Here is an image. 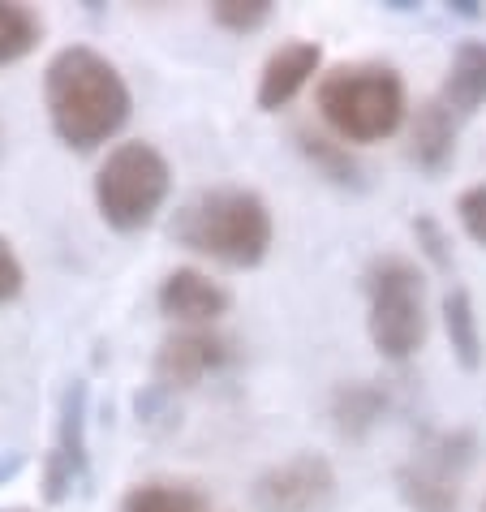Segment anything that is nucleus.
I'll list each match as a JSON object with an SVG mask.
<instances>
[{"label":"nucleus","instance_id":"a878e982","mask_svg":"<svg viewBox=\"0 0 486 512\" xmlns=\"http://www.w3.org/2000/svg\"><path fill=\"white\" fill-rule=\"evenodd\" d=\"M0 512H22V508H0Z\"/></svg>","mask_w":486,"mask_h":512},{"label":"nucleus","instance_id":"4be33fe9","mask_svg":"<svg viewBox=\"0 0 486 512\" xmlns=\"http://www.w3.org/2000/svg\"><path fill=\"white\" fill-rule=\"evenodd\" d=\"M22 284H26L22 259H18V254H13L9 237H0V306H5V302H13V297L22 293Z\"/></svg>","mask_w":486,"mask_h":512},{"label":"nucleus","instance_id":"2eb2a0df","mask_svg":"<svg viewBox=\"0 0 486 512\" xmlns=\"http://www.w3.org/2000/svg\"><path fill=\"white\" fill-rule=\"evenodd\" d=\"M443 327H448V345L456 353V362L465 371H478L482 366V332H478V315H474V297L461 284H452L443 293Z\"/></svg>","mask_w":486,"mask_h":512},{"label":"nucleus","instance_id":"9d476101","mask_svg":"<svg viewBox=\"0 0 486 512\" xmlns=\"http://www.w3.org/2000/svg\"><path fill=\"white\" fill-rule=\"evenodd\" d=\"M228 289L203 276L198 267H177L160 284V310L168 319H177L185 327H211L220 315H228Z\"/></svg>","mask_w":486,"mask_h":512},{"label":"nucleus","instance_id":"423d86ee","mask_svg":"<svg viewBox=\"0 0 486 512\" xmlns=\"http://www.w3.org/2000/svg\"><path fill=\"white\" fill-rule=\"evenodd\" d=\"M478 439L469 431L431 435L418 448V457L396 469L400 500L413 512H461V478L474 461Z\"/></svg>","mask_w":486,"mask_h":512},{"label":"nucleus","instance_id":"20e7f679","mask_svg":"<svg viewBox=\"0 0 486 512\" xmlns=\"http://www.w3.org/2000/svg\"><path fill=\"white\" fill-rule=\"evenodd\" d=\"M366 327L388 362H409L426 340V284L400 254H383L366 267Z\"/></svg>","mask_w":486,"mask_h":512},{"label":"nucleus","instance_id":"ddd939ff","mask_svg":"<svg viewBox=\"0 0 486 512\" xmlns=\"http://www.w3.org/2000/svg\"><path fill=\"white\" fill-rule=\"evenodd\" d=\"M388 414V392L379 388V383H340L332 392V426L340 439H349V444H362V439L375 431Z\"/></svg>","mask_w":486,"mask_h":512},{"label":"nucleus","instance_id":"f3484780","mask_svg":"<svg viewBox=\"0 0 486 512\" xmlns=\"http://www.w3.org/2000/svg\"><path fill=\"white\" fill-rule=\"evenodd\" d=\"M44 39V18L26 5H9L0 0V65H13L22 56H31Z\"/></svg>","mask_w":486,"mask_h":512},{"label":"nucleus","instance_id":"b1692460","mask_svg":"<svg viewBox=\"0 0 486 512\" xmlns=\"http://www.w3.org/2000/svg\"><path fill=\"white\" fill-rule=\"evenodd\" d=\"M18 469H22V457H18V452H13L9 461L0 457V478H13V474H18Z\"/></svg>","mask_w":486,"mask_h":512},{"label":"nucleus","instance_id":"5701e85b","mask_svg":"<svg viewBox=\"0 0 486 512\" xmlns=\"http://www.w3.org/2000/svg\"><path fill=\"white\" fill-rule=\"evenodd\" d=\"M448 9H452V13H461V18H482V9L474 5V0H452Z\"/></svg>","mask_w":486,"mask_h":512},{"label":"nucleus","instance_id":"bb28decb","mask_svg":"<svg viewBox=\"0 0 486 512\" xmlns=\"http://www.w3.org/2000/svg\"><path fill=\"white\" fill-rule=\"evenodd\" d=\"M482 512H486V508H482Z\"/></svg>","mask_w":486,"mask_h":512},{"label":"nucleus","instance_id":"f8f14e48","mask_svg":"<svg viewBox=\"0 0 486 512\" xmlns=\"http://www.w3.org/2000/svg\"><path fill=\"white\" fill-rule=\"evenodd\" d=\"M452 155H456V117L443 99H426V104H418V117L409 125V160L422 173L439 177L452 164Z\"/></svg>","mask_w":486,"mask_h":512},{"label":"nucleus","instance_id":"6e6552de","mask_svg":"<svg viewBox=\"0 0 486 512\" xmlns=\"http://www.w3.org/2000/svg\"><path fill=\"white\" fill-rule=\"evenodd\" d=\"M87 482V383L74 379L61 396L56 444L44 461V495L48 504H65Z\"/></svg>","mask_w":486,"mask_h":512},{"label":"nucleus","instance_id":"f257e3e1","mask_svg":"<svg viewBox=\"0 0 486 512\" xmlns=\"http://www.w3.org/2000/svg\"><path fill=\"white\" fill-rule=\"evenodd\" d=\"M44 99H48V121L56 138L69 151H95L104 147L121 125L130 121V87L117 74V65L95 48H61L48 61L44 74Z\"/></svg>","mask_w":486,"mask_h":512},{"label":"nucleus","instance_id":"6ab92c4d","mask_svg":"<svg viewBox=\"0 0 486 512\" xmlns=\"http://www.w3.org/2000/svg\"><path fill=\"white\" fill-rule=\"evenodd\" d=\"M267 18H271V0H216L211 5V22L233 35L259 31V26H267Z\"/></svg>","mask_w":486,"mask_h":512},{"label":"nucleus","instance_id":"412c9836","mask_svg":"<svg viewBox=\"0 0 486 512\" xmlns=\"http://www.w3.org/2000/svg\"><path fill=\"white\" fill-rule=\"evenodd\" d=\"M413 233H418V246H422L426 259H431L439 272H448V267H452V246H448V237H443L439 224L431 216H418V220H413Z\"/></svg>","mask_w":486,"mask_h":512},{"label":"nucleus","instance_id":"9b49d317","mask_svg":"<svg viewBox=\"0 0 486 512\" xmlns=\"http://www.w3.org/2000/svg\"><path fill=\"white\" fill-rule=\"evenodd\" d=\"M319 61H323L319 44H306V39L280 44L276 52L267 56V65H263V74H259V108L263 112L284 108L314 74H319Z\"/></svg>","mask_w":486,"mask_h":512},{"label":"nucleus","instance_id":"7ed1b4c3","mask_svg":"<svg viewBox=\"0 0 486 512\" xmlns=\"http://www.w3.org/2000/svg\"><path fill=\"white\" fill-rule=\"evenodd\" d=\"M319 117L345 142H383L405 125V82L388 65H340L314 91Z\"/></svg>","mask_w":486,"mask_h":512},{"label":"nucleus","instance_id":"f03ea898","mask_svg":"<svg viewBox=\"0 0 486 512\" xmlns=\"http://www.w3.org/2000/svg\"><path fill=\"white\" fill-rule=\"evenodd\" d=\"M173 233L185 250L207 254L224 267H254L271 250V211L254 190H203L173 216Z\"/></svg>","mask_w":486,"mask_h":512},{"label":"nucleus","instance_id":"4468645a","mask_svg":"<svg viewBox=\"0 0 486 512\" xmlns=\"http://www.w3.org/2000/svg\"><path fill=\"white\" fill-rule=\"evenodd\" d=\"M439 99L448 104L452 117H474V112L486 104V44L469 39V44L456 48Z\"/></svg>","mask_w":486,"mask_h":512},{"label":"nucleus","instance_id":"39448f33","mask_svg":"<svg viewBox=\"0 0 486 512\" xmlns=\"http://www.w3.org/2000/svg\"><path fill=\"white\" fill-rule=\"evenodd\" d=\"M173 173L151 142H121L95 173V207L117 233H138L164 207Z\"/></svg>","mask_w":486,"mask_h":512},{"label":"nucleus","instance_id":"1a4fd4ad","mask_svg":"<svg viewBox=\"0 0 486 512\" xmlns=\"http://www.w3.org/2000/svg\"><path fill=\"white\" fill-rule=\"evenodd\" d=\"M228 358H233V349L224 336H216L211 327H185V332L168 336L155 353V392L194 388L203 375L220 371Z\"/></svg>","mask_w":486,"mask_h":512},{"label":"nucleus","instance_id":"dca6fc26","mask_svg":"<svg viewBox=\"0 0 486 512\" xmlns=\"http://www.w3.org/2000/svg\"><path fill=\"white\" fill-rule=\"evenodd\" d=\"M121 512H211L207 495L190 482H142L121 500Z\"/></svg>","mask_w":486,"mask_h":512},{"label":"nucleus","instance_id":"0eeeda50","mask_svg":"<svg viewBox=\"0 0 486 512\" xmlns=\"http://www.w3.org/2000/svg\"><path fill=\"white\" fill-rule=\"evenodd\" d=\"M336 469L319 452L263 469L250 487V512H336Z\"/></svg>","mask_w":486,"mask_h":512},{"label":"nucleus","instance_id":"a211bd4d","mask_svg":"<svg viewBox=\"0 0 486 512\" xmlns=\"http://www.w3.org/2000/svg\"><path fill=\"white\" fill-rule=\"evenodd\" d=\"M297 147H302V155L319 168L327 181H336V186H353V190L362 186V164L349 155V147H340V142L323 138V134H306V130H297Z\"/></svg>","mask_w":486,"mask_h":512},{"label":"nucleus","instance_id":"393cba45","mask_svg":"<svg viewBox=\"0 0 486 512\" xmlns=\"http://www.w3.org/2000/svg\"><path fill=\"white\" fill-rule=\"evenodd\" d=\"M0 155H5V125H0Z\"/></svg>","mask_w":486,"mask_h":512},{"label":"nucleus","instance_id":"aec40b11","mask_svg":"<svg viewBox=\"0 0 486 512\" xmlns=\"http://www.w3.org/2000/svg\"><path fill=\"white\" fill-rule=\"evenodd\" d=\"M456 216H461L465 233L486 246V186H469L461 198H456Z\"/></svg>","mask_w":486,"mask_h":512}]
</instances>
